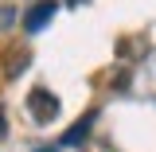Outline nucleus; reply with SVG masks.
Masks as SVG:
<instances>
[{"label": "nucleus", "mask_w": 156, "mask_h": 152, "mask_svg": "<svg viewBox=\"0 0 156 152\" xmlns=\"http://www.w3.org/2000/svg\"><path fill=\"white\" fill-rule=\"evenodd\" d=\"M55 0H39L35 8H31V12H27V19H23V27H27V31H39V27H43V23H47V19L55 16Z\"/></svg>", "instance_id": "2"}, {"label": "nucleus", "mask_w": 156, "mask_h": 152, "mask_svg": "<svg viewBox=\"0 0 156 152\" xmlns=\"http://www.w3.org/2000/svg\"><path fill=\"white\" fill-rule=\"evenodd\" d=\"M35 152H58V148H35Z\"/></svg>", "instance_id": "4"}, {"label": "nucleus", "mask_w": 156, "mask_h": 152, "mask_svg": "<svg viewBox=\"0 0 156 152\" xmlns=\"http://www.w3.org/2000/svg\"><path fill=\"white\" fill-rule=\"evenodd\" d=\"M90 125H94V113L82 117V125H74V129H66V136H62V144H82L86 140V133H90Z\"/></svg>", "instance_id": "3"}, {"label": "nucleus", "mask_w": 156, "mask_h": 152, "mask_svg": "<svg viewBox=\"0 0 156 152\" xmlns=\"http://www.w3.org/2000/svg\"><path fill=\"white\" fill-rule=\"evenodd\" d=\"M27 105H31V117H35V121H51V117L58 113V97L47 94V90H31Z\"/></svg>", "instance_id": "1"}]
</instances>
